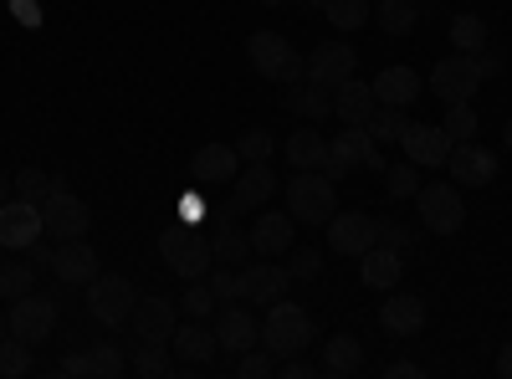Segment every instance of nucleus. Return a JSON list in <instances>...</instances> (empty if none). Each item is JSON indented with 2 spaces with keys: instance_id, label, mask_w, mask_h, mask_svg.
<instances>
[{
  "instance_id": "nucleus-1",
  "label": "nucleus",
  "mask_w": 512,
  "mask_h": 379,
  "mask_svg": "<svg viewBox=\"0 0 512 379\" xmlns=\"http://www.w3.org/2000/svg\"><path fill=\"white\" fill-rule=\"evenodd\" d=\"M313 339H318V328H313V318L297 308V303H282V298L267 303V318H262V349H267L272 359L308 354Z\"/></svg>"
},
{
  "instance_id": "nucleus-2",
  "label": "nucleus",
  "mask_w": 512,
  "mask_h": 379,
  "mask_svg": "<svg viewBox=\"0 0 512 379\" xmlns=\"http://www.w3.org/2000/svg\"><path fill=\"white\" fill-rule=\"evenodd\" d=\"M338 210V190L323 170H292L287 180V216L297 226H328Z\"/></svg>"
},
{
  "instance_id": "nucleus-3",
  "label": "nucleus",
  "mask_w": 512,
  "mask_h": 379,
  "mask_svg": "<svg viewBox=\"0 0 512 379\" xmlns=\"http://www.w3.org/2000/svg\"><path fill=\"white\" fill-rule=\"evenodd\" d=\"M349 170H374V175H384V154H379V144H374V134H369V123H344V129H338V139L328 144L323 175H328V180H344Z\"/></svg>"
},
{
  "instance_id": "nucleus-4",
  "label": "nucleus",
  "mask_w": 512,
  "mask_h": 379,
  "mask_svg": "<svg viewBox=\"0 0 512 379\" xmlns=\"http://www.w3.org/2000/svg\"><path fill=\"white\" fill-rule=\"evenodd\" d=\"M159 257H164L169 272L185 277V282H200L210 267H216V257H210V241L200 236V226H185V221H175V226L159 236Z\"/></svg>"
},
{
  "instance_id": "nucleus-5",
  "label": "nucleus",
  "mask_w": 512,
  "mask_h": 379,
  "mask_svg": "<svg viewBox=\"0 0 512 379\" xmlns=\"http://www.w3.org/2000/svg\"><path fill=\"white\" fill-rule=\"evenodd\" d=\"M246 57H251V67L262 72V77H272V82H303L308 77V57H297V47L287 36H277V31H256L251 41H246Z\"/></svg>"
},
{
  "instance_id": "nucleus-6",
  "label": "nucleus",
  "mask_w": 512,
  "mask_h": 379,
  "mask_svg": "<svg viewBox=\"0 0 512 379\" xmlns=\"http://www.w3.org/2000/svg\"><path fill=\"white\" fill-rule=\"evenodd\" d=\"M420 200V226L436 231V236H456L466 226V205H461V185L456 180H431L415 190Z\"/></svg>"
},
{
  "instance_id": "nucleus-7",
  "label": "nucleus",
  "mask_w": 512,
  "mask_h": 379,
  "mask_svg": "<svg viewBox=\"0 0 512 379\" xmlns=\"http://www.w3.org/2000/svg\"><path fill=\"white\" fill-rule=\"evenodd\" d=\"M134 303H139L134 282L118 277V272H98V277L88 282V313H93V323H103V328H123L128 318H134Z\"/></svg>"
},
{
  "instance_id": "nucleus-8",
  "label": "nucleus",
  "mask_w": 512,
  "mask_h": 379,
  "mask_svg": "<svg viewBox=\"0 0 512 379\" xmlns=\"http://www.w3.org/2000/svg\"><path fill=\"white\" fill-rule=\"evenodd\" d=\"M482 88V72H477V57L472 52H456V57H441L431 67V93L436 103H472Z\"/></svg>"
},
{
  "instance_id": "nucleus-9",
  "label": "nucleus",
  "mask_w": 512,
  "mask_h": 379,
  "mask_svg": "<svg viewBox=\"0 0 512 379\" xmlns=\"http://www.w3.org/2000/svg\"><path fill=\"white\" fill-rule=\"evenodd\" d=\"M41 221H47L52 241H77V236H88L93 210H88V200H77L72 190H52L47 200H41Z\"/></svg>"
},
{
  "instance_id": "nucleus-10",
  "label": "nucleus",
  "mask_w": 512,
  "mask_h": 379,
  "mask_svg": "<svg viewBox=\"0 0 512 379\" xmlns=\"http://www.w3.org/2000/svg\"><path fill=\"white\" fill-rule=\"evenodd\" d=\"M6 318H11V339H21V344H47L52 328H57V303L41 298V292H26V298L11 303Z\"/></svg>"
},
{
  "instance_id": "nucleus-11",
  "label": "nucleus",
  "mask_w": 512,
  "mask_h": 379,
  "mask_svg": "<svg viewBox=\"0 0 512 379\" xmlns=\"http://www.w3.org/2000/svg\"><path fill=\"white\" fill-rule=\"evenodd\" d=\"M47 236V221H41V205L11 195L6 205H0V246L6 251H26L31 241Z\"/></svg>"
},
{
  "instance_id": "nucleus-12",
  "label": "nucleus",
  "mask_w": 512,
  "mask_h": 379,
  "mask_svg": "<svg viewBox=\"0 0 512 379\" xmlns=\"http://www.w3.org/2000/svg\"><path fill=\"white\" fill-rule=\"evenodd\" d=\"M446 170H451V180H456L461 190H482V185L497 180V154L482 149V144H472V139H461V144H451V154H446Z\"/></svg>"
},
{
  "instance_id": "nucleus-13",
  "label": "nucleus",
  "mask_w": 512,
  "mask_h": 379,
  "mask_svg": "<svg viewBox=\"0 0 512 379\" xmlns=\"http://www.w3.org/2000/svg\"><path fill=\"white\" fill-rule=\"evenodd\" d=\"M128 323H134L139 344H169V339H175V328H180V303L175 298H139Z\"/></svg>"
},
{
  "instance_id": "nucleus-14",
  "label": "nucleus",
  "mask_w": 512,
  "mask_h": 379,
  "mask_svg": "<svg viewBox=\"0 0 512 379\" xmlns=\"http://www.w3.org/2000/svg\"><path fill=\"white\" fill-rule=\"evenodd\" d=\"M47 272H52L57 282H67V287H88V282L98 277V251L82 241V236H77V241H57Z\"/></svg>"
},
{
  "instance_id": "nucleus-15",
  "label": "nucleus",
  "mask_w": 512,
  "mask_h": 379,
  "mask_svg": "<svg viewBox=\"0 0 512 379\" xmlns=\"http://www.w3.org/2000/svg\"><path fill=\"white\" fill-rule=\"evenodd\" d=\"M328 246L338 251V257H364V251L374 246V216H364V210H333Z\"/></svg>"
},
{
  "instance_id": "nucleus-16",
  "label": "nucleus",
  "mask_w": 512,
  "mask_h": 379,
  "mask_svg": "<svg viewBox=\"0 0 512 379\" xmlns=\"http://www.w3.org/2000/svg\"><path fill=\"white\" fill-rule=\"evenodd\" d=\"M216 344H221L226 354L256 349V344H262V323H256V313L241 308V303H226V308L216 313Z\"/></svg>"
},
{
  "instance_id": "nucleus-17",
  "label": "nucleus",
  "mask_w": 512,
  "mask_h": 379,
  "mask_svg": "<svg viewBox=\"0 0 512 379\" xmlns=\"http://www.w3.org/2000/svg\"><path fill=\"white\" fill-rule=\"evenodd\" d=\"M359 67V52L349 47V41H323V47L308 52V77L323 82V88H338V82H349Z\"/></svg>"
},
{
  "instance_id": "nucleus-18",
  "label": "nucleus",
  "mask_w": 512,
  "mask_h": 379,
  "mask_svg": "<svg viewBox=\"0 0 512 379\" xmlns=\"http://www.w3.org/2000/svg\"><path fill=\"white\" fill-rule=\"evenodd\" d=\"M287 282H292V272L277 262H246L241 267V303H277V298H287Z\"/></svg>"
},
{
  "instance_id": "nucleus-19",
  "label": "nucleus",
  "mask_w": 512,
  "mask_h": 379,
  "mask_svg": "<svg viewBox=\"0 0 512 379\" xmlns=\"http://www.w3.org/2000/svg\"><path fill=\"white\" fill-rule=\"evenodd\" d=\"M400 144H405V159L410 164H425V170L446 164V154H451V134L441 129V123H410Z\"/></svg>"
},
{
  "instance_id": "nucleus-20",
  "label": "nucleus",
  "mask_w": 512,
  "mask_h": 379,
  "mask_svg": "<svg viewBox=\"0 0 512 379\" xmlns=\"http://www.w3.org/2000/svg\"><path fill=\"white\" fill-rule=\"evenodd\" d=\"M425 318H431V308H425L415 292H395L390 303H379V328L390 333V339H410V333L425 328Z\"/></svg>"
},
{
  "instance_id": "nucleus-21",
  "label": "nucleus",
  "mask_w": 512,
  "mask_h": 379,
  "mask_svg": "<svg viewBox=\"0 0 512 379\" xmlns=\"http://www.w3.org/2000/svg\"><path fill=\"white\" fill-rule=\"evenodd\" d=\"M236 170H241V154H236L231 144H205V149H195V159H190V180H195V185H231Z\"/></svg>"
},
{
  "instance_id": "nucleus-22",
  "label": "nucleus",
  "mask_w": 512,
  "mask_h": 379,
  "mask_svg": "<svg viewBox=\"0 0 512 379\" xmlns=\"http://www.w3.org/2000/svg\"><path fill=\"white\" fill-rule=\"evenodd\" d=\"M292 216H282V210H262V216H256V226L246 231L251 236V251L256 257H282V251L292 246Z\"/></svg>"
},
{
  "instance_id": "nucleus-23",
  "label": "nucleus",
  "mask_w": 512,
  "mask_h": 379,
  "mask_svg": "<svg viewBox=\"0 0 512 379\" xmlns=\"http://www.w3.org/2000/svg\"><path fill=\"white\" fill-rule=\"evenodd\" d=\"M369 88H374V98H379L384 108H410V103L420 98V72H415V67H384Z\"/></svg>"
},
{
  "instance_id": "nucleus-24",
  "label": "nucleus",
  "mask_w": 512,
  "mask_h": 379,
  "mask_svg": "<svg viewBox=\"0 0 512 379\" xmlns=\"http://www.w3.org/2000/svg\"><path fill=\"white\" fill-rule=\"evenodd\" d=\"M400 272H405V262H400V251L395 246H369L364 257H359V277H364V287H374V292H390L395 282H400Z\"/></svg>"
},
{
  "instance_id": "nucleus-25",
  "label": "nucleus",
  "mask_w": 512,
  "mask_h": 379,
  "mask_svg": "<svg viewBox=\"0 0 512 379\" xmlns=\"http://www.w3.org/2000/svg\"><path fill=\"white\" fill-rule=\"evenodd\" d=\"M287 113L292 118H308V123H318V118H328L333 113V88H323V82H313V77H303V82H292L287 88Z\"/></svg>"
},
{
  "instance_id": "nucleus-26",
  "label": "nucleus",
  "mask_w": 512,
  "mask_h": 379,
  "mask_svg": "<svg viewBox=\"0 0 512 379\" xmlns=\"http://www.w3.org/2000/svg\"><path fill=\"white\" fill-rule=\"evenodd\" d=\"M169 344H175V359H185V364H210V359H216V349H221L216 344V328H205L200 318L180 323Z\"/></svg>"
},
{
  "instance_id": "nucleus-27",
  "label": "nucleus",
  "mask_w": 512,
  "mask_h": 379,
  "mask_svg": "<svg viewBox=\"0 0 512 379\" xmlns=\"http://www.w3.org/2000/svg\"><path fill=\"white\" fill-rule=\"evenodd\" d=\"M374 108H379V98H374L369 82H359V77H349V82H338V88H333V113L344 123H369Z\"/></svg>"
},
{
  "instance_id": "nucleus-28",
  "label": "nucleus",
  "mask_w": 512,
  "mask_h": 379,
  "mask_svg": "<svg viewBox=\"0 0 512 379\" xmlns=\"http://www.w3.org/2000/svg\"><path fill=\"white\" fill-rule=\"evenodd\" d=\"M282 154H287L292 170H323V164H328V139L308 123V129H297V134L282 139Z\"/></svg>"
},
{
  "instance_id": "nucleus-29",
  "label": "nucleus",
  "mask_w": 512,
  "mask_h": 379,
  "mask_svg": "<svg viewBox=\"0 0 512 379\" xmlns=\"http://www.w3.org/2000/svg\"><path fill=\"white\" fill-rule=\"evenodd\" d=\"M231 190L241 195V205H246V210H256V205H267V200L277 195V175H272V164L262 159V164H246V170H236Z\"/></svg>"
},
{
  "instance_id": "nucleus-30",
  "label": "nucleus",
  "mask_w": 512,
  "mask_h": 379,
  "mask_svg": "<svg viewBox=\"0 0 512 379\" xmlns=\"http://www.w3.org/2000/svg\"><path fill=\"white\" fill-rule=\"evenodd\" d=\"M323 374H359L364 369V344L354 339V333H333V339L323 344Z\"/></svg>"
},
{
  "instance_id": "nucleus-31",
  "label": "nucleus",
  "mask_w": 512,
  "mask_h": 379,
  "mask_svg": "<svg viewBox=\"0 0 512 379\" xmlns=\"http://www.w3.org/2000/svg\"><path fill=\"white\" fill-rule=\"evenodd\" d=\"M210 257H216L221 267H241V262L251 257V236H246L236 221H221L216 241H210Z\"/></svg>"
},
{
  "instance_id": "nucleus-32",
  "label": "nucleus",
  "mask_w": 512,
  "mask_h": 379,
  "mask_svg": "<svg viewBox=\"0 0 512 379\" xmlns=\"http://www.w3.org/2000/svg\"><path fill=\"white\" fill-rule=\"evenodd\" d=\"M379 31H390V36H410L420 26V6L415 0H379Z\"/></svg>"
},
{
  "instance_id": "nucleus-33",
  "label": "nucleus",
  "mask_w": 512,
  "mask_h": 379,
  "mask_svg": "<svg viewBox=\"0 0 512 379\" xmlns=\"http://www.w3.org/2000/svg\"><path fill=\"white\" fill-rule=\"evenodd\" d=\"M451 47L456 52H482L487 47V21L482 16H472V11H461V16H451Z\"/></svg>"
},
{
  "instance_id": "nucleus-34",
  "label": "nucleus",
  "mask_w": 512,
  "mask_h": 379,
  "mask_svg": "<svg viewBox=\"0 0 512 379\" xmlns=\"http://www.w3.org/2000/svg\"><path fill=\"white\" fill-rule=\"evenodd\" d=\"M52 190H67V180H62V175H47V170H36V164H26V170L16 175V195L31 200V205H41Z\"/></svg>"
},
{
  "instance_id": "nucleus-35",
  "label": "nucleus",
  "mask_w": 512,
  "mask_h": 379,
  "mask_svg": "<svg viewBox=\"0 0 512 379\" xmlns=\"http://www.w3.org/2000/svg\"><path fill=\"white\" fill-rule=\"evenodd\" d=\"M405 129H410V108H374V118H369V134H374V144H390V139H405Z\"/></svg>"
},
{
  "instance_id": "nucleus-36",
  "label": "nucleus",
  "mask_w": 512,
  "mask_h": 379,
  "mask_svg": "<svg viewBox=\"0 0 512 379\" xmlns=\"http://www.w3.org/2000/svg\"><path fill=\"white\" fill-rule=\"evenodd\" d=\"M31 282H36V267L31 262H0V303L26 298Z\"/></svg>"
},
{
  "instance_id": "nucleus-37",
  "label": "nucleus",
  "mask_w": 512,
  "mask_h": 379,
  "mask_svg": "<svg viewBox=\"0 0 512 379\" xmlns=\"http://www.w3.org/2000/svg\"><path fill=\"white\" fill-rule=\"evenodd\" d=\"M323 16H328L338 31H359L374 11H369V0H323Z\"/></svg>"
},
{
  "instance_id": "nucleus-38",
  "label": "nucleus",
  "mask_w": 512,
  "mask_h": 379,
  "mask_svg": "<svg viewBox=\"0 0 512 379\" xmlns=\"http://www.w3.org/2000/svg\"><path fill=\"white\" fill-rule=\"evenodd\" d=\"M128 369L144 374V379H164V374H175V359H169V344H144Z\"/></svg>"
},
{
  "instance_id": "nucleus-39",
  "label": "nucleus",
  "mask_w": 512,
  "mask_h": 379,
  "mask_svg": "<svg viewBox=\"0 0 512 379\" xmlns=\"http://www.w3.org/2000/svg\"><path fill=\"white\" fill-rule=\"evenodd\" d=\"M441 129L451 134V144H461V139H477V113H472V103H446Z\"/></svg>"
},
{
  "instance_id": "nucleus-40",
  "label": "nucleus",
  "mask_w": 512,
  "mask_h": 379,
  "mask_svg": "<svg viewBox=\"0 0 512 379\" xmlns=\"http://www.w3.org/2000/svg\"><path fill=\"white\" fill-rule=\"evenodd\" d=\"M180 313H185V318H200V323H205L210 313H216V292H210V282H205V277L185 287V298H180Z\"/></svg>"
},
{
  "instance_id": "nucleus-41",
  "label": "nucleus",
  "mask_w": 512,
  "mask_h": 379,
  "mask_svg": "<svg viewBox=\"0 0 512 379\" xmlns=\"http://www.w3.org/2000/svg\"><path fill=\"white\" fill-rule=\"evenodd\" d=\"M88 364H93V374H103V379H123V374H128V359H123L118 344H93V349H88Z\"/></svg>"
},
{
  "instance_id": "nucleus-42",
  "label": "nucleus",
  "mask_w": 512,
  "mask_h": 379,
  "mask_svg": "<svg viewBox=\"0 0 512 379\" xmlns=\"http://www.w3.org/2000/svg\"><path fill=\"white\" fill-rule=\"evenodd\" d=\"M384 190H390L395 200H415V190H420V164H395V170H384Z\"/></svg>"
},
{
  "instance_id": "nucleus-43",
  "label": "nucleus",
  "mask_w": 512,
  "mask_h": 379,
  "mask_svg": "<svg viewBox=\"0 0 512 379\" xmlns=\"http://www.w3.org/2000/svg\"><path fill=\"white\" fill-rule=\"evenodd\" d=\"M272 149H277V139H272L267 129H246V134L236 139V154H241L246 164H262V159H272Z\"/></svg>"
},
{
  "instance_id": "nucleus-44",
  "label": "nucleus",
  "mask_w": 512,
  "mask_h": 379,
  "mask_svg": "<svg viewBox=\"0 0 512 379\" xmlns=\"http://www.w3.org/2000/svg\"><path fill=\"white\" fill-rule=\"evenodd\" d=\"M205 282H210V292H216V303H241V272H231V267H210L205 272Z\"/></svg>"
},
{
  "instance_id": "nucleus-45",
  "label": "nucleus",
  "mask_w": 512,
  "mask_h": 379,
  "mask_svg": "<svg viewBox=\"0 0 512 379\" xmlns=\"http://www.w3.org/2000/svg\"><path fill=\"white\" fill-rule=\"evenodd\" d=\"M11 374H31V344H21V339L0 344V379H11Z\"/></svg>"
},
{
  "instance_id": "nucleus-46",
  "label": "nucleus",
  "mask_w": 512,
  "mask_h": 379,
  "mask_svg": "<svg viewBox=\"0 0 512 379\" xmlns=\"http://www.w3.org/2000/svg\"><path fill=\"white\" fill-rule=\"evenodd\" d=\"M287 272H292L297 282H313V277L323 272V251H318V246H297L292 262H287Z\"/></svg>"
},
{
  "instance_id": "nucleus-47",
  "label": "nucleus",
  "mask_w": 512,
  "mask_h": 379,
  "mask_svg": "<svg viewBox=\"0 0 512 379\" xmlns=\"http://www.w3.org/2000/svg\"><path fill=\"white\" fill-rule=\"evenodd\" d=\"M236 374H241V379H267V374H277V359H272L262 344H256V349H246V354H241Z\"/></svg>"
},
{
  "instance_id": "nucleus-48",
  "label": "nucleus",
  "mask_w": 512,
  "mask_h": 379,
  "mask_svg": "<svg viewBox=\"0 0 512 379\" xmlns=\"http://www.w3.org/2000/svg\"><path fill=\"white\" fill-rule=\"evenodd\" d=\"M374 241H379V246H395V251H410L415 231L400 226V221H374Z\"/></svg>"
},
{
  "instance_id": "nucleus-49",
  "label": "nucleus",
  "mask_w": 512,
  "mask_h": 379,
  "mask_svg": "<svg viewBox=\"0 0 512 379\" xmlns=\"http://www.w3.org/2000/svg\"><path fill=\"white\" fill-rule=\"evenodd\" d=\"M277 374H282V379H318L323 364H313V359H303V354H287V359L277 364Z\"/></svg>"
},
{
  "instance_id": "nucleus-50",
  "label": "nucleus",
  "mask_w": 512,
  "mask_h": 379,
  "mask_svg": "<svg viewBox=\"0 0 512 379\" xmlns=\"http://www.w3.org/2000/svg\"><path fill=\"white\" fill-rule=\"evenodd\" d=\"M180 221L185 226H200L205 221V205L195 200V190H180Z\"/></svg>"
},
{
  "instance_id": "nucleus-51",
  "label": "nucleus",
  "mask_w": 512,
  "mask_h": 379,
  "mask_svg": "<svg viewBox=\"0 0 512 379\" xmlns=\"http://www.w3.org/2000/svg\"><path fill=\"white\" fill-rule=\"evenodd\" d=\"M57 374H62V379H82V374H93V364H88V354H67V359L57 364Z\"/></svg>"
},
{
  "instance_id": "nucleus-52",
  "label": "nucleus",
  "mask_w": 512,
  "mask_h": 379,
  "mask_svg": "<svg viewBox=\"0 0 512 379\" xmlns=\"http://www.w3.org/2000/svg\"><path fill=\"white\" fill-rule=\"evenodd\" d=\"M241 216H246V205H241V195L231 190V195L216 205V221H241Z\"/></svg>"
},
{
  "instance_id": "nucleus-53",
  "label": "nucleus",
  "mask_w": 512,
  "mask_h": 379,
  "mask_svg": "<svg viewBox=\"0 0 512 379\" xmlns=\"http://www.w3.org/2000/svg\"><path fill=\"white\" fill-rule=\"evenodd\" d=\"M502 62H507V57H497V52L482 47V52H477V72H482V82H487V77H502Z\"/></svg>"
},
{
  "instance_id": "nucleus-54",
  "label": "nucleus",
  "mask_w": 512,
  "mask_h": 379,
  "mask_svg": "<svg viewBox=\"0 0 512 379\" xmlns=\"http://www.w3.org/2000/svg\"><path fill=\"white\" fill-rule=\"evenodd\" d=\"M384 379H420V364H410V359H395V364H384Z\"/></svg>"
},
{
  "instance_id": "nucleus-55",
  "label": "nucleus",
  "mask_w": 512,
  "mask_h": 379,
  "mask_svg": "<svg viewBox=\"0 0 512 379\" xmlns=\"http://www.w3.org/2000/svg\"><path fill=\"white\" fill-rule=\"evenodd\" d=\"M26 257H31V267H47V262H52V246H47V241H31Z\"/></svg>"
},
{
  "instance_id": "nucleus-56",
  "label": "nucleus",
  "mask_w": 512,
  "mask_h": 379,
  "mask_svg": "<svg viewBox=\"0 0 512 379\" xmlns=\"http://www.w3.org/2000/svg\"><path fill=\"white\" fill-rule=\"evenodd\" d=\"M497 374H502V379H512V339H507V344H502V354H497Z\"/></svg>"
},
{
  "instance_id": "nucleus-57",
  "label": "nucleus",
  "mask_w": 512,
  "mask_h": 379,
  "mask_svg": "<svg viewBox=\"0 0 512 379\" xmlns=\"http://www.w3.org/2000/svg\"><path fill=\"white\" fill-rule=\"evenodd\" d=\"M11 190H16V180H6V175H0V205L11 200Z\"/></svg>"
},
{
  "instance_id": "nucleus-58",
  "label": "nucleus",
  "mask_w": 512,
  "mask_h": 379,
  "mask_svg": "<svg viewBox=\"0 0 512 379\" xmlns=\"http://www.w3.org/2000/svg\"><path fill=\"white\" fill-rule=\"evenodd\" d=\"M502 149H507V154H512V118H507V123H502Z\"/></svg>"
},
{
  "instance_id": "nucleus-59",
  "label": "nucleus",
  "mask_w": 512,
  "mask_h": 379,
  "mask_svg": "<svg viewBox=\"0 0 512 379\" xmlns=\"http://www.w3.org/2000/svg\"><path fill=\"white\" fill-rule=\"evenodd\" d=\"M6 339H11V318H6V313H0V344H6Z\"/></svg>"
},
{
  "instance_id": "nucleus-60",
  "label": "nucleus",
  "mask_w": 512,
  "mask_h": 379,
  "mask_svg": "<svg viewBox=\"0 0 512 379\" xmlns=\"http://www.w3.org/2000/svg\"><path fill=\"white\" fill-rule=\"evenodd\" d=\"M297 6H303V11H323V0H297Z\"/></svg>"
},
{
  "instance_id": "nucleus-61",
  "label": "nucleus",
  "mask_w": 512,
  "mask_h": 379,
  "mask_svg": "<svg viewBox=\"0 0 512 379\" xmlns=\"http://www.w3.org/2000/svg\"><path fill=\"white\" fill-rule=\"evenodd\" d=\"M256 6H287V0H256Z\"/></svg>"
}]
</instances>
